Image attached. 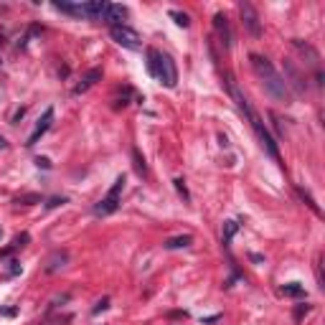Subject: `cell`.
Segmentation results:
<instances>
[{
  "mask_svg": "<svg viewBox=\"0 0 325 325\" xmlns=\"http://www.w3.org/2000/svg\"><path fill=\"white\" fill-rule=\"evenodd\" d=\"M249 61H252L254 74L259 76V81H262L264 92H267L272 99H277V102L290 104V102H292V92L287 89L285 76H282V74H279V71L272 66V61H269L267 56H262V54H252V56H249Z\"/></svg>",
  "mask_w": 325,
  "mask_h": 325,
  "instance_id": "1",
  "label": "cell"
},
{
  "mask_svg": "<svg viewBox=\"0 0 325 325\" xmlns=\"http://www.w3.org/2000/svg\"><path fill=\"white\" fill-rule=\"evenodd\" d=\"M122 191H125V176H120V178L115 181V186L110 188V193H107V196L94 206V213H97V216H110V213H115V211L120 208Z\"/></svg>",
  "mask_w": 325,
  "mask_h": 325,
  "instance_id": "2",
  "label": "cell"
},
{
  "mask_svg": "<svg viewBox=\"0 0 325 325\" xmlns=\"http://www.w3.org/2000/svg\"><path fill=\"white\" fill-rule=\"evenodd\" d=\"M247 120L252 122V130L257 132V137H259V142H262V147L267 150V153H269L274 160H279V147H277L274 137L269 135V130L264 127V122H262V120H259V117L254 115V110H249V112H247Z\"/></svg>",
  "mask_w": 325,
  "mask_h": 325,
  "instance_id": "3",
  "label": "cell"
},
{
  "mask_svg": "<svg viewBox=\"0 0 325 325\" xmlns=\"http://www.w3.org/2000/svg\"><path fill=\"white\" fill-rule=\"evenodd\" d=\"M110 36L120 43L122 49H130V51H140V49H142L140 33H137L135 28H130L127 23H125V26H110Z\"/></svg>",
  "mask_w": 325,
  "mask_h": 325,
  "instance_id": "4",
  "label": "cell"
},
{
  "mask_svg": "<svg viewBox=\"0 0 325 325\" xmlns=\"http://www.w3.org/2000/svg\"><path fill=\"white\" fill-rule=\"evenodd\" d=\"M155 79H160L168 89H173V86L178 84V69H176V61H173L168 54H160L158 56V74Z\"/></svg>",
  "mask_w": 325,
  "mask_h": 325,
  "instance_id": "5",
  "label": "cell"
},
{
  "mask_svg": "<svg viewBox=\"0 0 325 325\" xmlns=\"http://www.w3.org/2000/svg\"><path fill=\"white\" fill-rule=\"evenodd\" d=\"M239 13H242V23H244V28H247L254 38L262 36V23H259V15H257L254 5H252V3H239Z\"/></svg>",
  "mask_w": 325,
  "mask_h": 325,
  "instance_id": "6",
  "label": "cell"
},
{
  "mask_svg": "<svg viewBox=\"0 0 325 325\" xmlns=\"http://www.w3.org/2000/svg\"><path fill=\"white\" fill-rule=\"evenodd\" d=\"M51 122H54V107H46V110H43V115H41V120H38V125H36V130H33V135L28 137V147H33L43 135L49 132V127H51Z\"/></svg>",
  "mask_w": 325,
  "mask_h": 325,
  "instance_id": "7",
  "label": "cell"
},
{
  "mask_svg": "<svg viewBox=\"0 0 325 325\" xmlns=\"http://www.w3.org/2000/svg\"><path fill=\"white\" fill-rule=\"evenodd\" d=\"M127 15H130V10H127L125 5H115V3H110V5H107V13H104L102 20H104L107 26H125Z\"/></svg>",
  "mask_w": 325,
  "mask_h": 325,
  "instance_id": "8",
  "label": "cell"
},
{
  "mask_svg": "<svg viewBox=\"0 0 325 325\" xmlns=\"http://www.w3.org/2000/svg\"><path fill=\"white\" fill-rule=\"evenodd\" d=\"M285 74H287V79H285V84H287V89H290V86H292V89L302 97V94H305V76H300V71L292 66V64L290 61H285Z\"/></svg>",
  "mask_w": 325,
  "mask_h": 325,
  "instance_id": "9",
  "label": "cell"
},
{
  "mask_svg": "<svg viewBox=\"0 0 325 325\" xmlns=\"http://www.w3.org/2000/svg\"><path fill=\"white\" fill-rule=\"evenodd\" d=\"M213 28H216V33H219V38H221L224 46L231 49V28H229V18H226L224 13H216V15H213Z\"/></svg>",
  "mask_w": 325,
  "mask_h": 325,
  "instance_id": "10",
  "label": "cell"
},
{
  "mask_svg": "<svg viewBox=\"0 0 325 325\" xmlns=\"http://www.w3.org/2000/svg\"><path fill=\"white\" fill-rule=\"evenodd\" d=\"M99 79H102V69H89V71H86V74L81 76V81L74 86V94H84V92H89V89H92V86H94Z\"/></svg>",
  "mask_w": 325,
  "mask_h": 325,
  "instance_id": "11",
  "label": "cell"
},
{
  "mask_svg": "<svg viewBox=\"0 0 325 325\" xmlns=\"http://www.w3.org/2000/svg\"><path fill=\"white\" fill-rule=\"evenodd\" d=\"M66 262H69V252H54L49 259H46V267H43V269H46L49 274H54V272H59V269H64V267H66Z\"/></svg>",
  "mask_w": 325,
  "mask_h": 325,
  "instance_id": "12",
  "label": "cell"
},
{
  "mask_svg": "<svg viewBox=\"0 0 325 325\" xmlns=\"http://www.w3.org/2000/svg\"><path fill=\"white\" fill-rule=\"evenodd\" d=\"M107 5H110V3H102V0H94V3H81L84 18H104Z\"/></svg>",
  "mask_w": 325,
  "mask_h": 325,
  "instance_id": "13",
  "label": "cell"
},
{
  "mask_svg": "<svg viewBox=\"0 0 325 325\" xmlns=\"http://www.w3.org/2000/svg\"><path fill=\"white\" fill-rule=\"evenodd\" d=\"M31 242V234L28 231H23V234H18L15 239H13V244L10 247H5V249H0V259H5V257H10L13 252H18V249H23L26 244Z\"/></svg>",
  "mask_w": 325,
  "mask_h": 325,
  "instance_id": "14",
  "label": "cell"
},
{
  "mask_svg": "<svg viewBox=\"0 0 325 325\" xmlns=\"http://www.w3.org/2000/svg\"><path fill=\"white\" fill-rule=\"evenodd\" d=\"M191 244H193V236H191V234H181V236H173V239H168L163 247L173 252V249H186V247H191Z\"/></svg>",
  "mask_w": 325,
  "mask_h": 325,
  "instance_id": "15",
  "label": "cell"
},
{
  "mask_svg": "<svg viewBox=\"0 0 325 325\" xmlns=\"http://www.w3.org/2000/svg\"><path fill=\"white\" fill-rule=\"evenodd\" d=\"M56 10L66 13V15H74V18H84V10H81V3H54Z\"/></svg>",
  "mask_w": 325,
  "mask_h": 325,
  "instance_id": "16",
  "label": "cell"
},
{
  "mask_svg": "<svg viewBox=\"0 0 325 325\" xmlns=\"http://www.w3.org/2000/svg\"><path fill=\"white\" fill-rule=\"evenodd\" d=\"M279 292H282L285 297H305V287H302V285H297V282L282 285V287H279Z\"/></svg>",
  "mask_w": 325,
  "mask_h": 325,
  "instance_id": "17",
  "label": "cell"
},
{
  "mask_svg": "<svg viewBox=\"0 0 325 325\" xmlns=\"http://www.w3.org/2000/svg\"><path fill=\"white\" fill-rule=\"evenodd\" d=\"M132 163H135V173L140 178L147 176V165H145V158L140 155V150H132Z\"/></svg>",
  "mask_w": 325,
  "mask_h": 325,
  "instance_id": "18",
  "label": "cell"
},
{
  "mask_svg": "<svg viewBox=\"0 0 325 325\" xmlns=\"http://www.w3.org/2000/svg\"><path fill=\"white\" fill-rule=\"evenodd\" d=\"M145 54H147V71L155 76L158 74V56H160V51L158 49H147Z\"/></svg>",
  "mask_w": 325,
  "mask_h": 325,
  "instance_id": "19",
  "label": "cell"
},
{
  "mask_svg": "<svg viewBox=\"0 0 325 325\" xmlns=\"http://www.w3.org/2000/svg\"><path fill=\"white\" fill-rule=\"evenodd\" d=\"M236 231H239V224H236V221H224V244H229L234 239Z\"/></svg>",
  "mask_w": 325,
  "mask_h": 325,
  "instance_id": "20",
  "label": "cell"
},
{
  "mask_svg": "<svg viewBox=\"0 0 325 325\" xmlns=\"http://www.w3.org/2000/svg\"><path fill=\"white\" fill-rule=\"evenodd\" d=\"M170 18L176 20V23H178L181 28H188V26H191V18H188V13H181V10H170Z\"/></svg>",
  "mask_w": 325,
  "mask_h": 325,
  "instance_id": "21",
  "label": "cell"
},
{
  "mask_svg": "<svg viewBox=\"0 0 325 325\" xmlns=\"http://www.w3.org/2000/svg\"><path fill=\"white\" fill-rule=\"evenodd\" d=\"M297 196H300L302 201H305V203H308V206L313 208V213H315V216H320V208H318V203L313 201V196H310V193H308V191H302V188H297Z\"/></svg>",
  "mask_w": 325,
  "mask_h": 325,
  "instance_id": "22",
  "label": "cell"
},
{
  "mask_svg": "<svg viewBox=\"0 0 325 325\" xmlns=\"http://www.w3.org/2000/svg\"><path fill=\"white\" fill-rule=\"evenodd\" d=\"M173 186H176V191H178V196L188 203L191 201V193H188V188H186V181L183 178H176V181H173Z\"/></svg>",
  "mask_w": 325,
  "mask_h": 325,
  "instance_id": "23",
  "label": "cell"
},
{
  "mask_svg": "<svg viewBox=\"0 0 325 325\" xmlns=\"http://www.w3.org/2000/svg\"><path fill=\"white\" fill-rule=\"evenodd\" d=\"M15 203H23V206H33V203H41V196L36 193H26V196H18Z\"/></svg>",
  "mask_w": 325,
  "mask_h": 325,
  "instance_id": "24",
  "label": "cell"
},
{
  "mask_svg": "<svg viewBox=\"0 0 325 325\" xmlns=\"http://www.w3.org/2000/svg\"><path fill=\"white\" fill-rule=\"evenodd\" d=\"M310 310H313V305H308V302H305V305H297V308H295V320L300 323V320L305 318V315H308Z\"/></svg>",
  "mask_w": 325,
  "mask_h": 325,
  "instance_id": "25",
  "label": "cell"
},
{
  "mask_svg": "<svg viewBox=\"0 0 325 325\" xmlns=\"http://www.w3.org/2000/svg\"><path fill=\"white\" fill-rule=\"evenodd\" d=\"M107 308H110V297H102L99 302H97V308L92 310V315H99L102 310H107Z\"/></svg>",
  "mask_w": 325,
  "mask_h": 325,
  "instance_id": "26",
  "label": "cell"
},
{
  "mask_svg": "<svg viewBox=\"0 0 325 325\" xmlns=\"http://www.w3.org/2000/svg\"><path fill=\"white\" fill-rule=\"evenodd\" d=\"M64 203H66V198H64V196H54V198H49L46 208H56V206H64Z\"/></svg>",
  "mask_w": 325,
  "mask_h": 325,
  "instance_id": "27",
  "label": "cell"
},
{
  "mask_svg": "<svg viewBox=\"0 0 325 325\" xmlns=\"http://www.w3.org/2000/svg\"><path fill=\"white\" fill-rule=\"evenodd\" d=\"M36 165L38 168H51V160L49 158H36Z\"/></svg>",
  "mask_w": 325,
  "mask_h": 325,
  "instance_id": "28",
  "label": "cell"
},
{
  "mask_svg": "<svg viewBox=\"0 0 325 325\" xmlns=\"http://www.w3.org/2000/svg\"><path fill=\"white\" fill-rule=\"evenodd\" d=\"M23 115H26V110H23V107H20V110L15 112V117H13V125H15V122H20V117H23Z\"/></svg>",
  "mask_w": 325,
  "mask_h": 325,
  "instance_id": "29",
  "label": "cell"
},
{
  "mask_svg": "<svg viewBox=\"0 0 325 325\" xmlns=\"http://www.w3.org/2000/svg\"><path fill=\"white\" fill-rule=\"evenodd\" d=\"M0 150H8V140L3 135H0Z\"/></svg>",
  "mask_w": 325,
  "mask_h": 325,
  "instance_id": "30",
  "label": "cell"
},
{
  "mask_svg": "<svg viewBox=\"0 0 325 325\" xmlns=\"http://www.w3.org/2000/svg\"><path fill=\"white\" fill-rule=\"evenodd\" d=\"M219 318H221V315H211V318H203V323H216Z\"/></svg>",
  "mask_w": 325,
  "mask_h": 325,
  "instance_id": "31",
  "label": "cell"
}]
</instances>
